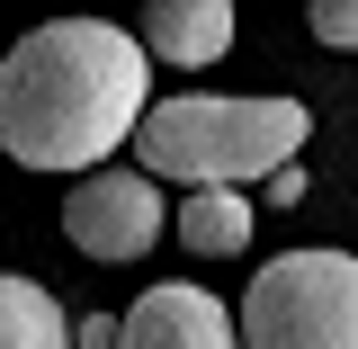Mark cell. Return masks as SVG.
I'll return each mask as SVG.
<instances>
[{
    "instance_id": "cell-1",
    "label": "cell",
    "mask_w": 358,
    "mask_h": 349,
    "mask_svg": "<svg viewBox=\"0 0 358 349\" xmlns=\"http://www.w3.org/2000/svg\"><path fill=\"white\" fill-rule=\"evenodd\" d=\"M152 108V54L108 18H45L0 54V152L18 171H108Z\"/></svg>"
},
{
    "instance_id": "cell-2",
    "label": "cell",
    "mask_w": 358,
    "mask_h": 349,
    "mask_svg": "<svg viewBox=\"0 0 358 349\" xmlns=\"http://www.w3.org/2000/svg\"><path fill=\"white\" fill-rule=\"evenodd\" d=\"M313 134L305 99H206V90H179L152 99L143 126H134V171L143 179H179L188 188H260L296 162V143Z\"/></svg>"
},
{
    "instance_id": "cell-3",
    "label": "cell",
    "mask_w": 358,
    "mask_h": 349,
    "mask_svg": "<svg viewBox=\"0 0 358 349\" xmlns=\"http://www.w3.org/2000/svg\"><path fill=\"white\" fill-rule=\"evenodd\" d=\"M242 349H358V260L278 251L242 296Z\"/></svg>"
},
{
    "instance_id": "cell-4",
    "label": "cell",
    "mask_w": 358,
    "mask_h": 349,
    "mask_svg": "<svg viewBox=\"0 0 358 349\" xmlns=\"http://www.w3.org/2000/svg\"><path fill=\"white\" fill-rule=\"evenodd\" d=\"M63 233H72V251L81 260H143L162 233H171V206H162V179L143 171H90L72 179V197H63Z\"/></svg>"
},
{
    "instance_id": "cell-5",
    "label": "cell",
    "mask_w": 358,
    "mask_h": 349,
    "mask_svg": "<svg viewBox=\"0 0 358 349\" xmlns=\"http://www.w3.org/2000/svg\"><path fill=\"white\" fill-rule=\"evenodd\" d=\"M117 349H242V313H224L206 287H143L117 322Z\"/></svg>"
},
{
    "instance_id": "cell-6",
    "label": "cell",
    "mask_w": 358,
    "mask_h": 349,
    "mask_svg": "<svg viewBox=\"0 0 358 349\" xmlns=\"http://www.w3.org/2000/svg\"><path fill=\"white\" fill-rule=\"evenodd\" d=\"M233 45V0H143V54L171 72H206Z\"/></svg>"
},
{
    "instance_id": "cell-7",
    "label": "cell",
    "mask_w": 358,
    "mask_h": 349,
    "mask_svg": "<svg viewBox=\"0 0 358 349\" xmlns=\"http://www.w3.org/2000/svg\"><path fill=\"white\" fill-rule=\"evenodd\" d=\"M179 224V251H197V260H233V251H251V224H260V206H251V188H188L171 206Z\"/></svg>"
},
{
    "instance_id": "cell-8",
    "label": "cell",
    "mask_w": 358,
    "mask_h": 349,
    "mask_svg": "<svg viewBox=\"0 0 358 349\" xmlns=\"http://www.w3.org/2000/svg\"><path fill=\"white\" fill-rule=\"evenodd\" d=\"M0 349H72V313L54 305L45 278L0 269Z\"/></svg>"
},
{
    "instance_id": "cell-9",
    "label": "cell",
    "mask_w": 358,
    "mask_h": 349,
    "mask_svg": "<svg viewBox=\"0 0 358 349\" xmlns=\"http://www.w3.org/2000/svg\"><path fill=\"white\" fill-rule=\"evenodd\" d=\"M305 27L331 54H358V0H305Z\"/></svg>"
},
{
    "instance_id": "cell-10",
    "label": "cell",
    "mask_w": 358,
    "mask_h": 349,
    "mask_svg": "<svg viewBox=\"0 0 358 349\" xmlns=\"http://www.w3.org/2000/svg\"><path fill=\"white\" fill-rule=\"evenodd\" d=\"M72 349H117V322L108 313H72Z\"/></svg>"
},
{
    "instance_id": "cell-11",
    "label": "cell",
    "mask_w": 358,
    "mask_h": 349,
    "mask_svg": "<svg viewBox=\"0 0 358 349\" xmlns=\"http://www.w3.org/2000/svg\"><path fill=\"white\" fill-rule=\"evenodd\" d=\"M260 197H268V206H296V197H305V162H287L278 179H260Z\"/></svg>"
},
{
    "instance_id": "cell-12",
    "label": "cell",
    "mask_w": 358,
    "mask_h": 349,
    "mask_svg": "<svg viewBox=\"0 0 358 349\" xmlns=\"http://www.w3.org/2000/svg\"><path fill=\"white\" fill-rule=\"evenodd\" d=\"M0 54H9V45H0Z\"/></svg>"
}]
</instances>
